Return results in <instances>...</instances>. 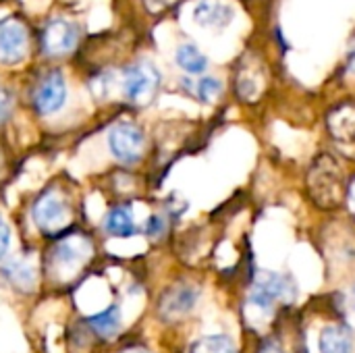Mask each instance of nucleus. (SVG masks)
I'll use <instances>...</instances> for the list:
<instances>
[{
	"label": "nucleus",
	"instance_id": "nucleus-6",
	"mask_svg": "<svg viewBox=\"0 0 355 353\" xmlns=\"http://www.w3.org/2000/svg\"><path fill=\"white\" fill-rule=\"evenodd\" d=\"M79 40V29L75 23L64 19H54L46 25L42 33V50L48 56H64L69 54Z\"/></svg>",
	"mask_w": 355,
	"mask_h": 353
},
{
	"label": "nucleus",
	"instance_id": "nucleus-1",
	"mask_svg": "<svg viewBox=\"0 0 355 353\" xmlns=\"http://www.w3.org/2000/svg\"><path fill=\"white\" fill-rule=\"evenodd\" d=\"M308 189L318 206L333 208L341 202V171L331 156H320L308 173Z\"/></svg>",
	"mask_w": 355,
	"mask_h": 353
},
{
	"label": "nucleus",
	"instance_id": "nucleus-21",
	"mask_svg": "<svg viewBox=\"0 0 355 353\" xmlns=\"http://www.w3.org/2000/svg\"><path fill=\"white\" fill-rule=\"evenodd\" d=\"M146 233L152 235V237L162 235V233H164V221H162V216H152V218L146 223Z\"/></svg>",
	"mask_w": 355,
	"mask_h": 353
},
{
	"label": "nucleus",
	"instance_id": "nucleus-20",
	"mask_svg": "<svg viewBox=\"0 0 355 353\" xmlns=\"http://www.w3.org/2000/svg\"><path fill=\"white\" fill-rule=\"evenodd\" d=\"M8 246H10V229H8L6 221L0 216V260L6 256V252H8Z\"/></svg>",
	"mask_w": 355,
	"mask_h": 353
},
{
	"label": "nucleus",
	"instance_id": "nucleus-24",
	"mask_svg": "<svg viewBox=\"0 0 355 353\" xmlns=\"http://www.w3.org/2000/svg\"><path fill=\"white\" fill-rule=\"evenodd\" d=\"M347 71L355 75V44L352 46V52H349V56H347Z\"/></svg>",
	"mask_w": 355,
	"mask_h": 353
},
{
	"label": "nucleus",
	"instance_id": "nucleus-17",
	"mask_svg": "<svg viewBox=\"0 0 355 353\" xmlns=\"http://www.w3.org/2000/svg\"><path fill=\"white\" fill-rule=\"evenodd\" d=\"M189 353H237V347L227 335H210L202 337L191 345Z\"/></svg>",
	"mask_w": 355,
	"mask_h": 353
},
{
	"label": "nucleus",
	"instance_id": "nucleus-7",
	"mask_svg": "<svg viewBox=\"0 0 355 353\" xmlns=\"http://www.w3.org/2000/svg\"><path fill=\"white\" fill-rule=\"evenodd\" d=\"M27 54V31L19 21H2L0 23V62L17 64Z\"/></svg>",
	"mask_w": 355,
	"mask_h": 353
},
{
	"label": "nucleus",
	"instance_id": "nucleus-10",
	"mask_svg": "<svg viewBox=\"0 0 355 353\" xmlns=\"http://www.w3.org/2000/svg\"><path fill=\"white\" fill-rule=\"evenodd\" d=\"M193 19L202 27L223 29L233 19V10H231V6H227V4H223L218 0H202L193 10Z\"/></svg>",
	"mask_w": 355,
	"mask_h": 353
},
{
	"label": "nucleus",
	"instance_id": "nucleus-13",
	"mask_svg": "<svg viewBox=\"0 0 355 353\" xmlns=\"http://www.w3.org/2000/svg\"><path fill=\"white\" fill-rule=\"evenodd\" d=\"M331 131L335 139L355 150V106H343L331 117Z\"/></svg>",
	"mask_w": 355,
	"mask_h": 353
},
{
	"label": "nucleus",
	"instance_id": "nucleus-12",
	"mask_svg": "<svg viewBox=\"0 0 355 353\" xmlns=\"http://www.w3.org/2000/svg\"><path fill=\"white\" fill-rule=\"evenodd\" d=\"M104 231L110 237H131L135 235L137 227L133 214L127 206H116L104 216Z\"/></svg>",
	"mask_w": 355,
	"mask_h": 353
},
{
	"label": "nucleus",
	"instance_id": "nucleus-25",
	"mask_svg": "<svg viewBox=\"0 0 355 353\" xmlns=\"http://www.w3.org/2000/svg\"><path fill=\"white\" fill-rule=\"evenodd\" d=\"M121 353H150L146 347H139V345H133V347H125Z\"/></svg>",
	"mask_w": 355,
	"mask_h": 353
},
{
	"label": "nucleus",
	"instance_id": "nucleus-22",
	"mask_svg": "<svg viewBox=\"0 0 355 353\" xmlns=\"http://www.w3.org/2000/svg\"><path fill=\"white\" fill-rule=\"evenodd\" d=\"M341 306H343V310H345V314H349V316H355V285L343 295V302H341Z\"/></svg>",
	"mask_w": 355,
	"mask_h": 353
},
{
	"label": "nucleus",
	"instance_id": "nucleus-19",
	"mask_svg": "<svg viewBox=\"0 0 355 353\" xmlns=\"http://www.w3.org/2000/svg\"><path fill=\"white\" fill-rule=\"evenodd\" d=\"M12 106H15V98H12L10 89L0 85V125L4 121H8V117L12 112Z\"/></svg>",
	"mask_w": 355,
	"mask_h": 353
},
{
	"label": "nucleus",
	"instance_id": "nucleus-26",
	"mask_svg": "<svg viewBox=\"0 0 355 353\" xmlns=\"http://www.w3.org/2000/svg\"><path fill=\"white\" fill-rule=\"evenodd\" d=\"M349 202H352V208H354L355 212V183L352 185V191H349Z\"/></svg>",
	"mask_w": 355,
	"mask_h": 353
},
{
	"label": "nucleus",
	"instance_id": "nucleus-4",
	"mask_svg": "<svg viewBox=\"0 0 355 353\" xmlns=\"http://www.w3.org/2000/svg\"><path fill=\"white\" fill-rule=\"evenodd\" d=\"M110 154L123 164H135L144 156L146 137L144 131L133 123H116L108 131Z\"/></svg>",
	"mask_w": 355,
	"mask_h": 353
},
{
	"label": "nucleus",
	"instance_id": "nucleus-2",
	"mask_svg": "<svg viewBox=\"0 0 355 353\" xmlns=\"http://www.w3.org/2000/svg\"><path fill=\"white\" fill-rule=\"evenodd\" d=\"M33 223L48 237L60 235L71 225V208L67 200L56 189L40 196L33 204Z\"/></svg>",
	"mask_w": 355,
	"mask_h": 353
},
{
	"label": "nucleus",
	"instance_id": "nucleus-23",
	"mask_svg": "<svg viewBox=\"0 0 355 353\" xmlns=\"http://www.w3.org/2000/svg\"><path fill=\"white\" fill-rule=\"evenodd\" d=\"M258 353H285V352H283V347H281L279 343H275V341H266V343L260 347V352Z\"/></svg>",
	"mask_w": 355,
	"mask_h": 353
},
{
	"label": "nucleus",
	"instance_id": "nucleus-18",
	"mask_svg": "<svg viewBox=\"0 0 355 353\" xmlns=\"http://www.w3.org/2000/svg\"><path fill=\"white\" fill-rule=\"evenodd\" d=\"M196 92H198V98L202 100V102H214L218 96H220V92H223V83L216 79V77H202L200 81H198V87H196Z\"/></svg>",
	"mask_w": 355,
	"mask_h": 353
},
{
	"label": "nucleus",
	"instance_id": "nucleus-3",
	"mask_svg": "<svg viewBox=\"0 0 355 353\" xmlns=\"http://www.w3.org/2000/svg\"><path fill=\"white\" fill-rule=\"evenodd\" d=\"M160 85V73L152 62H135L123 71V94L133 104H148Z\"/></svg>",
	"mask_w": 355,
	"mask_h": 353
},
{
	"label": "nucleus",
	"instance_id": "nucleus-5",
	"mask_svg": "<svg viewBox=\"0 0 355 353\" xmlns=\"http://www.w3.org/2000/svg\"><path fill=\"white\" fill-rule=\"evenodd\" d=\"M67 100V81L60 71L46 73L33 89V108L48 117L62 108Z\"/></svg>",
	"mask_w": 355,
	"mask_h": 353
},
{
	"label": "nucleus",
	"instance_id": "nucleus-9",
	"mask_svg": "<svg viewBox=\"0 0 355 353\" xmlns=\"http://www.w3.org/2000/svg\"><path fill=\"white\" fill-rule=\"evenodd\" d=\"M92 252V246L85 237L77 235V237H67L60 239L56 243V248L52 250V264L56 270L64 273V270H75Z\"/></svg>",
	"mask_w": 355,
	"mask_h": 353
},
{
	"label": "nucleus",
	"instance_id": "nucleus-11",
	"mask_svg": "<svg viewBox=\"0 0 355 353\" xmlns=\"http://www.w3.org/2000/svg\"><path fill=\"white\" fill-rule=\"evenodd\" d=\"M318 350L320 353H354V335L347 327L331 325L322 329Z\"/></svg>",
	"mask_w": 355,
	"mask_h": 353
},
{
	"label": "nucleus",
	"instance_id": "nucleus-14",
	"mask_svg": "<svg viewBox=\"0 0 355 353\" xmlns=\"http://www.w3.org/2000/svg\"><path fill=\"white\" fill-rule=\"evenodd\" d=\"M121 308L119 306H108L106 310L94 314L87 318L92 331L100 337H114L121 329Z\"/></svg>",
	"mask_w": 355,
	"mask_h": 353
},
{
	"label": "nucleus",
	"instance_id": "nucleus-8",
	"mask_svg": "<svg viewBox=\"0 0 355 353\" xmlns=\"http://www.w3.org/2000/svg\"><path fill=\"white\" fill-rule=\"evenodd\" d=\"M200 291L191 285H177L171 287L162 298H160V316L166 320H179L183 316H187L196 304H198Z\"/></svg>",
	"mask_w": 355,
	"mask_h": 353
},
{
	"label": "nucleus",
	"instance_id": "nucleus-16",
	"mask_svg": "<svg viewBox=\"0 0 355 353\" xmlns=\"http://www.w3.org/2000/svg\"><path fill=\"white\" fill-rule=\"evenodd\" d=\"M4 277L19 289H29L35 283V270L25 260H12L8 266H4Z\"/></svg>",
	"mask_w": 355,
	"mask_h": 353
},
{
	"label": "nucleus",
	"instance_id": "nucleus-15",
	"mask_svg": "<svg viewBox=\"0 0 355 353\" xmlns=\"http://www.w3.org/2000/svg\"><path fill=\"white\" fill-rule=\"evenodd\" d=\"M175 60L177 64L189 73V75H200L206 71L208 67V58L200 52V48H196L193 44H181L177 48V54H175Z\"/></svg>",
	"mask_w": 355,
	"mask_h": 353
}]
</instances>
